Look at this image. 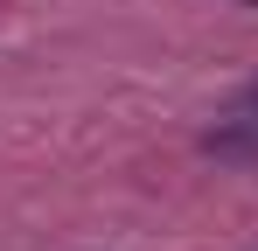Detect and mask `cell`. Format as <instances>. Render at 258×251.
Wrapping results in <instances>:
<instances>
[]
</instances>
